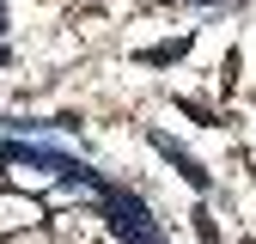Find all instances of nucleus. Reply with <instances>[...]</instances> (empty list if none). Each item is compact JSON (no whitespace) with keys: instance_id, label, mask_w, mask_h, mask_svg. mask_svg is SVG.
I'll return each instance as SVG.
<instances>
[{"instance_id":"nucleus-1","label":"nucleus","mask_w":256,"mask_h":244,"mask_svg":"<svg viewBox=\"0 0 256 244\" xmlns=\"http://www.w3.org/2000/svg\"><path fill=\"white\" fill-rule=\"evenodd\" d=\"M24 226H37V208L30 202H0V232H24Z\"/></svg>"},{"instance_id":"nucleus-3","label":"nucleus","mask_w":256,"mask_h":244,"mask_svg":"<svg viewBox=\"0 0 256 244\" xmlns=\"http://www.w3.org/2000/svg\"><path fill=\"white\" fill-rule=\"evenodd\" d=\"M12 244H49V238H12Z\"/></svg>"},{"instance_id":"nucleus-2","label":"nucleus","mask_w":256,"mask_h":244,"mask_svg":"<svg viewBox=\"0 0 256 244\" xmlns=\"http://www.w3.org/2000/svg\"><path fill=\"white\" fill-rule=\"evenodd\" d=\"M183 49H189V43H183V37H177V43H158V49H152V55H146V61H152V68H165V61H177V55H183Z\"/></svg>"}]
</instances>
